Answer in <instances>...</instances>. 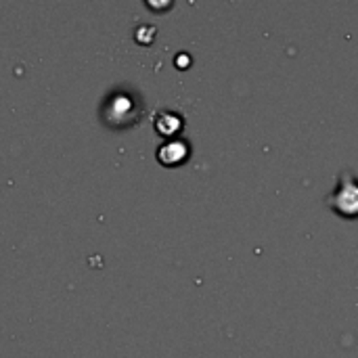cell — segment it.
Here are the masks:
<instances>
[{
  "instance_id": "obj_1",
  "label": "cell",
  "mask_w": 358,
  "mask_h": 358,
  "mask_svg": "<svg viewBox=\"0 0 358 358\" xmlns=\"http://www.w3.org/2000/svg\"><path fill=\"white\" fill-rule=\"evenodd\" d=\"M143 115H145V111H143L141 103L124 90L109 96L107 103L103 105V122L117 130L138 126Z\"/></svg>"
},
{
  "instance_id": "obj_2",
  "label": "cell",
  "mask_w": 358,
  "mask_h": 358,
  "mask_svg": "<svg viewBox=\"0 0 358 358\" xmlns=\"http://www.w3.org/2000/svg\"><path fill=\"white\" fill-rule=\"evenodd\" d=\"M327 206L342 218H358V178L352 172H340L334 191L327 195Z\"/></svg>"
},
{
  "instance_id": "obj_3",
  "label": "cell",
  "mask_w": 358,
  "mask_h": 358,
  "mask_svg": "<svg viewBox=\"0 0 358 358\" xmlns=\"http://www.w3.org/2000/svg\"><path fill=\"white\" fill-rule=\"evenodd\" d=\"M157 162L166 168H176L180 164H185L191 155V145L185 141V138H170V141H164L159 147H157Z\"/></svg>"
},
{
  "instance_id": "obj_4",
  "label": "cell",
  "mask_w": 358,
  "mask_h": 358,
  "mask_svg": "<svg viewBox=\"0 0 358 358\" xmlns=\"http://www.w3.org/2000/svg\"><path fill=\"white\" fill-rule=\"evenodd\" d=\"M153 128L157 134H162L166 141L170 138H178V134L182 132L185 128V117L176 111H170V109H159L155 111L153 115Z\"/></svg>"
}]
</instances>
